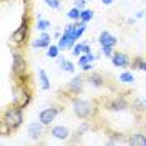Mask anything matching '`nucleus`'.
<instances>
[{
  "label": "nucleus",
  "mask_w": 146,
  "mask_h": 146,
  "mask_svg": "<svg viewBox=\"0 0 146 146\" xmlns=\"http://www.w3.org/2000/svg\"><path fill=\"white\" fill-rule=\"evenodd\" d=\"M83 53H91V50H90V46L85 43V46H83Z\"/></svg>",
  "instance_id": "29"
},
{
  "label": "nucleus",
  "mask_w": 146,
  "mask_h": 146,
  "mask_svg": "<svg viewBox=\"0 0 146 146\" xmlns=\"http://www.w3.org/2000/svg\"><path fill=\"white\" fill-rule=\"evenodd\" d=\"M145 105H146V100H145Z\"/></svg>",
  "instance_id": "31"
},
{
  "label": "nucleus",
  "mask_w": 146,
  "mask_h": 146,
  "mask_svg": "<svg viewBox=\"0 0 146 146\" xmlns=\"http://www.w3.org/2000/svg\"><path fill=\"white\" fill-rule=\"evenodd\" d=\"M90 2H91V0H90Z\"/></svg>",
  "instance_id": "32"
},
{
  "label": "nucleus",
  "mask_w": 146,
  "mask_h": 146,
  "mask_svg": "<svg viewBox=\"0 0 146 146\" xmlns=\"http://www.w3.org/2000/svg\"><path fill=\"white\" fill-rule=\"evenodd\" d=\"M82 85H83V82H82V78L80 76H75L72 82H70V85H68V88L73 91V93H78V91L82 90Z\"/></svg>",
  "instance_id": "13"
},
{
  "label": "nucleus",
  "mask_w": 146,
  "mask_h": 146,
  "mask_svg": "<svg viewBox=\"0 0 146 146\" xmlns=\"http://www.w3.org/2000/svg\"><path fill=\"white\" fill-rule=\"evenodd\" d=\"M119 82H123V83H133V82H135V76H133L129 72H125V73H121V75H119Z\"/></svg>",
  "instance_id": "20"
},
{
  "label": "nucleus",
  "mask_w": 146,
  "mask_h": 146,
  "mask_svg": "<svg viewBox=\"0 0 146 146\" xmlns=\"http://www.w3.org/2000/svg\"><path fill=\"white\" fill-rule=\"evenodd\" d=\"M111 62H113V65H115V66L123 68V66H128V65H129V58H128L126 53L116 52V53H113V56H111Z\"/></svg>",
  "instance_id": "6"
},
{
  "label": "nucleus",
  "mask_w": 146,
  "mask_h": 146,
  "mask_svg": "<svg viewBox=\"0 0 146 146\" xmlns=\"http://www.w3.org/2000/svg\"><path fill=\"white\" fill-rule=\"evenodd\" d=\"M48 27H50V22H48V20H38V23H36V28H38L40 32H45Z\"/></svg>",
  "instance_id": "22"
},
{
  "label": "nucleus",
  "mask_w": 146,
  "mask_h": 146,
  "mask_svg": "<svg viewBox=\"0 0 146 146\" xmlns=\"http://www.w3.org/2000/svg\"><path fill=\"white\" fill-rule=\"evenodd\" d=\"M12 60H13V63H12L13 73L25 72V68H27V62H25V58H23L22 55L17 53V52H13V53H12Z\"/></svg>",
  "instance_id": "3"
},
{
  "label": "nucleus",
  "mask_w": 146,
  "mask_h": 146,
  "mask_svg": "<svg viewBox=\"0 0 146 146\" xmlns=\"http://www.w3.org/2000/svg\"><path fill=\"white\" fill-rule=\"evenodd\" d=\"M103 3L105 5H110V3H113V0H103Z\"/></svg>",
  "instance_id": "30"
},
{
  "label": "nucleus",
  "mask_w": 146,
  "mask_h": 146,
  "mask_svg": "<svg viewBox=\"0 0 146 146\" xmlns=\"http://www.w3.org/2000/svg\"><path fill=\"white\" fill-rule=\"evenodd\" d=\"M93 60H95V55L91 53H85L83 56H80L78 58V63H80V66H82L85 72H90L91 68H93Z\"/></svg>",
  "instance_id": "9"
},
{
  "label": "nucleus",
  "mask_w": 146,
  "mask_h": 146,
  "mask_svg": "<svg viewBox=\"0 0 146 146\" xmlns=\"http://www.w3.org/2000/svg\"><path fill=\"white\" fill-rule=\"evenodd\" d=\"M46 3H48V7H52V9H60V0H46Z\"/></svg>",
  "instance_id": "26"
},
{
  "label": "nucleus",
  "mask_w": 146,
  "mask_h": 146,
  "mask_svg": "<svg viewBox=\"0 0 146 146\" xmlns=\"http://www.w3.org/2000/svg\"><path fill=\"white\" fill-rule=\"evenodd\" d=\"M27 133L28 136L32 138V139H36V138H40L42 135H43V123L40 121H35V123H30L27 126Z\"/></svg>",
  "instance_id": "4"
},
{
  "label": "nucleus",
  "mask_w": 146,
  "mask_h": 146,
  "mask_svg": "<svg viewBox=\"0 0 146 146\" xmlns=\"http://www.w3.org/2000/svg\"><path fill=\"white\" fill-rule=\"evenodd\" d=\"M125 108H126V103L123 100H115L110 105V110H113V111H123Z\"/></svg>",
  "instance_id": "16"
},
{
  "label": "nucleus",
  "mask_w": 146,
  "mask_h": 146,
  "mask_svg": "<svg viewBox=\"0 0 146 146\" xmlns=\"http://www.w3.org/2000/svg\"><path fill=\"white\" fill-rule=\"evenodd\" d=\"M58 50H60V46L58 45H50L48 46V56L50 58H55V56H58Z\"/></svg>",
  "instance_id": "21"
},
{
  "label": "nucleus",
  "mask_w": 146,
  "mask_h": 146,
  "mask_svg": "<svg viewBox=\"0 0 146 146\" xmlns=\"http://www.w3.org/2000/svg\"><path fill=\"white\" fill-rule=\"evenodd\" d=\"M27 32H28V28H27V23H22L20 27L13 32V35H12V40L15 42V43H22L23 40H25V36H27Z\"/></svg>",
  "instance_id": "8"
},
{
  "label": "nucleus",
  "mask_w": 146,
  "mask_h": 146,
  "mask_svg": "<svg viewBox=\"0 0 146 146\" xmlns=\"http://www.w3.org/2000/svg\"><path fill=\"white\" fill-rule=\"evenodd\" d=\"M85 3H86V0H75V7H78L80 10H83Z\"/></svg>",
  "instance_id": "28"
},
{
  "label": "nucleus",
  "mask_w": 146,
  "mask_h": 146,
  "mask_svg": "<svg viewBox=\"0 0 146 146\" xmlns=\"http://www.w3.org/2000/svg\"><path fill=\"white\" fill-rule=\"evenodd\" d=\"M60 65H62V68H63L65 72H70L72 73L75 70V66H73L72 62H68V60H65V58H60Z\"/></svg>",
  "instance_id": "19"
},
{
  "label": "nucleus",
  "mask_w": 146,
  "mask_h": 146,
  "mask_svg": "<svg viewBox=\"0 0 146 146\" xmlns=\"http://www.w3.org/2000/svg\"><path fill=\"white\" fill-rule=\"evenodd\" d=\"M88 82H90L91 85H95V86H101V85H103V78H101V75H98V73H93Z\"/></svg>",
  "instance_id": "18"
},
{
  "label": "nucleus",
  "mask_w": 146,
  "mask_h": 146,
  "mask_svg": "<svg viewBox=\"0 0 146 146\" xmlns=\"http://www.w3.org/2000/svg\"><path fill=\"white\" fill-rule=\"evenodd\" d=\"M85 28H86V22H80V23H76L75 27H73V35H75V38H80V36L83 35V32H85Z\"/></svg>",
  "instance_id": "14"
},
{
  "label": "nucleus",
  "mask_w": 146,
  "mask_h": 146,
  "mask_svg": "<svg viewBox=\"0 0 146 146\" xmlns=\"http://www.w3.org/2000/svg\"><path fill=\"white\" fill-rule=\"evenodd\" d=\"M50 40H52V38H50V35L43 32V33L40 35V38H36L35 42H33V46H35V48H43V46H50Z\"/></svg>",
  "instance_id": "12"
},
{
  "label": "nucleus",
  "mask_w": 146,
  "mask_h": 146,
  "mask_svg": "<svg viewBox=\"0 0 146 146\" xmlns=\"http://www.w3.org/2000/svg\"><path fill=\"white\" fill-rule=\"evenodd\" d=\"M73 111H75V115L78 118H88L95 111V108H93V105L90 101L86 100H75L73 101Z\"/></svg>",
  "instance_id": "2"
},
{
  "label": "nucleus",
  "mask_w": 146,
  "mask_h": 146,
  "mask_svg": "<svg viewBox=\"0 0 146 146\" xmlns=\"http://www.w3.org/2000/svg\"><path fill=\"white\" fill-rule=\"evenodd\" d=\"M111 48H113V46H101V52H103V55H105V56H113V53H111Z\"/></svg>",
  "instance_id": "27"
},
{
  "label": "nucleus",
  "mask_w": 146,
  "mask_h": 146,
  "mask_svg": "<svg viewBox=\"0 0 146 146\" xmlns=\"http://www.w3.org/2000/svg\"><path fill=\"white\" fill-rule=\"evenodd\" d=\"M68 18H72V20H82V10L78 9V7H73L68 12Z\"/></svg>",
  "instance_id": "17"
},
{
  "label": "nucleus",
  "mask_w": 146,
  "mask_h": 146,
  "mask_svg": "<svg viewBox=\"0 0 146 146\" xmlns=\"http://www.w3.org/2000/svg\"><path fill=\"white\" fill-rule=\"evenodd\" d=\"M52 135L55 138H58V139H66L70 136V131H68V128H65V126H55L52 129Z\"/></svg>",
  "instance_id": "11"
},
{
  "label": "nucleus",
  "mask_w": 146,
  "mask_h": 146,
  "mask_svg": "<svg viewBox=\"0 0 146 146\" xmlns=\"http://www.w3.org/2000/svg\"><path fill=\"white\" fill-rule=\"evenodd\" d=\"M23 121V116H22V110L13 106V108H9L3 115V123L10 128V129H15L22 125Z\"/></svg>",
  "instance_id": "1"
},
{
  "label": "nucleus",
  "mask_w": 146,
  "mask_h": 146,
  "mask_svg": "<svg viewBox=\"0 0 146 146\" xmlns=\"http://www.w3.org/2000/svg\"><path fill=\"white\" fill-rule=\"evenodd\" d=\"M133 66H135V68H138V70H143V72H146V62H143L141 58H136V60H135V63H133Z\"/></svg>",
  "instance_id": "23"
},
{
  "label": "nucleus",
  "mask_w": 146,
  "mask_h": 146,
  "mask_svg": "<svg viewBox=\"0 0 146 146\" xmlns=\"http://www.w3.org/2000/svg\"><path fill=\"white\" fill-rule=\"evenodd\" d=\"M38 76H40L42 88H43V90H50V82H48V76H46L45 70H40V72H38Z\"/></svg>",
  "instance_id": "15"
},
{
  "label": "nucleus",
  "mask_w": 146,
  "mask_h": 146,
  "mask_svg": "<svg viewBox=\"0 0 146 146\" xmlns=\"http://www.w3.org/2000/svg\"><path fill=\"white\" fill-rule=\"evenodd\" d=\"M128 143L133 146H146V136L141 135V133H135L131 135V138L128 139Z\"/></svg>",
  "instance_id": "10"
},
{
  "label": "nucleus",
  "mask_w": 146,
  "mask_h": 146,
  "mask_svg": "<svg viewBox=\"0 0 146 146\" xmlns=\"http://www.w3.org/2000/svg\"><path fill=\"white\" fill-rule=\"evenodd\" d=\"M93 18V12L91 10H82V20L83 22H90Z\"/></svg>",
  "instance_id": "24"
},
{
  "label": "nucleus",
  "mask_w": 146,
  "mask_h": 146,
  "mask_svg": "<svg viewBox=\"0 0 146 146\" xmlns=\"http://www.w3.org/2000/svg\"><path fill=\"white\" fill-rule=\"evenodd\" d=\"M116 42H118L116 36H113L110 32H106V30L100 33V45L101 46H115Z\"/></svg>",
  "instance_id": "7"
},
{
  "label": "nucleus",
  "mask_w": 146,
  "mask_h": 146,
  "mask_svg": "<svg viewBox=\"0 0 146 146\" xmlns=\"http://www.w3.org/2000/svg\"><path fill=\"white\" fill-rule=\"evenodd\" d=\"M83 46H85V43H78V45H75V46H73V55H75V56L82 55V52H83Z\"/></svg>",
  "instance_id": "25"
},
{
  "label": "nucleus",
  "mask_w": 146,
  "mask_h": 146,
  "mask_svg": "<svg viewBox=\"0 0 146 146\" xmlns=\"http://www.w3.org/2000/svg\"><path fill=\"white\" fill-rule=\"evenodd\" d=\"M58 115V110L56 108H46V110H43V111H40V121L43 123V125H50L52 121L55 119V116Z\"/></svg>",
  "instance_id": "5"
},
{
  "label": "nucleus",
  "mask_w": 146,
  "mask_h": 146,
  "mask_svg": "<svg viewBox=\"0 0 146 146\" xmlns=\"http://www.w3.org/2000/svg\"><path fill=\"white\" fill-rule=\"evenodd\" d=\"M45 2H46V0H45Z\"/></svg>",
  "instance_id": "33"
}]
</instances>
